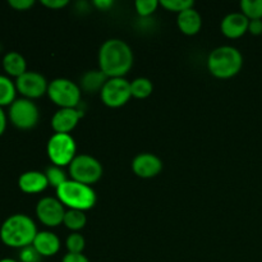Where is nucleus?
<instances>
[{"instance_id": "obj_24", "label": "nucleus", "mask_w": 262, "mask_h": 262, "mask_svg": "<svg viewBox=\"0 0 262 262\" xmlns=\"http://www.w3.org/2000/svg\"><path fill=\"white\" fill-rule=\"evenodd\" d=\"M45 176L46 178H48L49 186L54 187L55 189L68 181L66 173H64V170L60 168V166H55V165L50 166V168L46 169Z\"/></svg>"}, {"instance_id": "obj_18", "label": "nucleus", "mask_w": 262, "mask_h": 262, "mask_svg": "<svg viewBox=\"0 0 262 262\" xmlns=\"http://www.w3.org/2000/svg\"><path fill=\"white\" fill-rule=\"evenodd\" d=\"M3 68L8 76L18 78L27 72V63L22 54L17 51H9L3 58Z\"/></svg>"}, {"instance_id": "obj_27", "label": "nucleus", "mask_w": 262, "mask_h": 262, "mask_svg": "<svg viewBox=\"0 0 262 262\" xmlns=\"http://www.w3.org/2000/svg\"><path fill=\"white\" fill-rule=\"evenodd\" d=\"M159 5H160V2L158 0H137L135 3L136 10L141 17H150L158 9Z\"/></svg>"}, {"instance_id": "obj_35", "label": "nucleus", "mask_w": 262, "mask_h": 262, "mask_svg": "<svg viewBox=\"0 0 262 262\" xmlns=\"http://www.w3.org/2000/svg\"><path fill=\"white\" fill-rule=\"evenodd\" d=\"M0 262H18V261L14 260V258H3V260H0Z\"/></svg>"}, {"instance_id": "obj_22", "label": "nucleus", "mask_w": 262, "mask_h": 262, "mask_svg": "<svg viewBox=\"0 0 262 262\" xmlns=\"http://www.w3.org/2000/svg\"><path fill=\"white\" fill-rule=\"evenodd\" d=\"M152 82L145 77H138L130 82V94L136 99H146L152 94Z\"/></svg>"}, {"instance_id": "obj_21", "label": "nucleus", "mask_w": 262, "mask_h": 262, "mask_svg": "<svg viewBox=\"0 0 262 262\" xmlns=\"http://www.w3.org/2000/svg\"><path fill=\"white\" fill-rule=\"evenodd\" d=\"M86 223L87 217L86 215H84V211H79V210H68V211H66L63 224L66 225L68 229L73 230L74 233L83 229Z\"/></svg>"}, {"instance_id": "obj_19", "label": "nucleus", "mask_w": 262, "mask_h": 262, "mask_svg": "<svg viewBox=\"0 0 262 262\" xmlns=\"http://www.w3.org/2000/svg\"><path fill=\"white\" fill-rule=\"evenodd\" d=\"M107 77L102 73L100 69H94V71H89L82 76L81 78V90L89 94H94V92H101L102 87L106 83Z\"/></svg>"}, {"instance_id": "obj_15", "label": "nucleus", "mask_w": 262, "mask_h": 262, "mask_svg": "<svg viewBox=\"0 0 262 262\" xmlns=\"http://www.w3.org/2000/svg\"><path fill=\"white\" fill-rule=\"evenodd\" d=\"M49 186L45 173L37 170H30L23 173L18 179V187L22 192L28 194L40 193L45 191Z\"/></svg>"}, {"instance_id": "obj_31", "label": "nucleus", "mask_w": 262, "mask_h": 262, "mask_svg": "<svg viewBox=\"0 0 262 262\" xmlns=\"http://www.w3.org/2000/svg\"><path fill=\"white\" fill-rule=\"evenodd\" d=\"M41 4L50 9H61L68 5V0H42Z\"/></svg>"}, {"instance_id": "obj_3", "label": "nucleus", "mask_w": 262, "mask_h": 262, "mask_svg": "<svg viewBox=\"0 0 262 262\" xmlns=\"http://www.w3.org/2000/svg\"><path fill=\"white\" fill-rule=\"evenodd\" d=\"M243 67V55L234 46H219L210 53L207 68L214 77L228 79L237 76Z\"/></svg>"}, {"instance_id": "obj_20", "label": "nucleus", "mask_w": 262, "mask_h": 262, "mask_svg": "<svg viewBox=\"0 0 262 262\" xmlns=\"http://www.w3.org/2000/svg\"><path fill=\"white\" fill-rule=\"evenodd\" d=\"M15 82L9 77L0 74V106H10L15 101Z\"/></svg>"}, {"instance_id": "obj_6", "label": "nucleus", "mask_w": 262, "mask_h": 262, "mask_svg": "<svg viewBox=\"0 0 262 262\" xmlns=\"http://www.w3.org/2000/svg\"><path fill=\"white\" fill-rule=\"evenodd\" d=\"M69 174L73 181L91 186L102 177V165L94 156L81 154L69 164Z\"/></svg>"}, {"instance_id": "obj_16", "label": "nucleus", "mask_w": 262, "mask_h": 262, "mask_svg": "<svg viewBox=\"0 0 262 262\" xmlns=\"http://www.w3.org/2000/svg\"><path fill=\"white\" fill-rule=\"evenodd\" d=\"M32 246L40 253L41 257H51L60 250V239L54 233L43 230V232L37 233Z\"/></svg>"}, {"instance_id": "obj_9", "label": "nucleus", "mask_w": 262, "mask_h": 262, "mask_svg": "<svg viewBox=\"0 0 262 262\" xmlns=\"http://www.w3.org/2000/svg\"><path fill=\"white\" fill-rule=\"evenodd\" d=\"M101 100L106 106L120 107L127 104L132 97L130 94V82H128L124 77L118 78H109L102 87Z\"/></svg>"}, {"instance_id": "obj_11", "label": "nucleus", "mask_w": 262, "mask_h": 262, "mask_svg": "<svg viewBox=\"0 0 262 262\" xmlns=\"http://www.w3.org/2000/svg\"><path fill=\"white\" fill-rule=\"evenodd\" d=\"M49 83L42 74L37 72L27 71L15 79V89L25 99H38L48 94Z\"/></svg>"}, {"instance_id": "obj_26", "label": "nucleus", "mask_w": 262, "mask_h": 262, "mask_svg": "<svg viewBox=\"0 0 262 262\" xmlns=\"http://www.w3.org/2000/svg\"><path fill=\"white\" fill-rule=\"evenodd\" d=\"M66 246L68 253H82L84 250V246H86V242H84V238L79 233H72L67 238Z\"/></svg>"}, {"instance_id": "obj_13", "label": "nucleus", "mask_w": 262, "mask_h": 262, "mask_svg": "<svg viewBox=\"0 0 262 262\" xmlns=\"http://www.w3.org/2000/svg\"><path fill=\"white\" fill-rule=\"evenodd\" d=\"M82 118V112L77 107H67L59 109L51 118V127L55 133H66L69 135L78 124Z\"/></svg>"}, {"instance_id": "obj_2", "label": "nucleus", "mask_w": 262, "mask_h": 262, "mask_svg": "<svg viewBox=\"0 0 262 262\" xmlns=\"http://www.w3.org/2000/svg\"><path fill=\"white\" fill-rule=\"evenodd\" d=\"M35 222L25 214H14L4 220L0 227V239L5 246L22 248L31 246L37 235Z\"/></svg>"}, {"instance_id": "obj_8", "label": "nucleus", "mask_w": 262, "mask_h": 262, "mask_svg": "<svg viewBox=\"0 0 262 262\" xmlns=\"http://www.w3.org/2000/svg\"><path fill=\"white\" fill-rule=\"evenodd\" d=\"M9 119L18 129H32L40 119V112L35 102L28 99H15L9 106Z\"/></svg>"}, {"instance_id": "obj_30", "label": "nucleus", "mask_w": 262, "mask_h": 262, "mask_svg": "<svg viewBox=\"0 0 262 262\" xmlns=\"http://www.w3.org/2000/svg\"><path fill=\"white\" fill-rule=\"evenodd\" d=\"M248 32L253 36H262V19H252L248 25Z\"/></svg>"}, {"instance_id": "obj_14", "label": "nucleus", "mask_w": 262, "mask_h": 262, "mask_svg": "<svg viewBox=\"0 0 262 262\" xmlns=\"http://www.w3.org/2000/svg\"><path fill=\"white\" fill-rule=\"evenodd\" d=\"M248 25L250 19L242 12H234L223 18L220 28L223 35L228 38H239L248 32Z\"/></svg>"}, {"instance_id": "obj_4", "label": "nucleus", "mask_w": 262, "mask_h": 262, "mask_svg": "<svg viewBox=\"0 0 262 262\" xmlns=\"http://www.w3.org/2000/svg\"><path fill=\"white\" fill-rule=\"evenodd\" d=\"M56 199L69 207V210L86 211L92 209L96 204V193L91 186L79 183V182L68 179L66 183L56 188Z\"/></svg>"}, {"instance_id": "obj_23", "label": "nucleus", "mask_w": 262, "mask_h": 262, "mask_svg": "<svg viewBox=\"0 0 262 262\" xmlns=\"http://www.w3.org/2000/svg\"><path fill=\"white\" fill-rule=\"evenodd\" d=\"M241 12L250 20L262 19V0H242Z\"/></svg>"}, {"instance_id": "obj_25", "label": "nucleus", "mask_w": 262, "mask_h": 262, "mask_svg": "<svg viewBox=\"0 0 262 262\" xmlns=\"http://www.w3.org/2000/svg\"><path fill=\"white\" fill-rule=\"evenodd\" d=\"M160 5L165 8L166 10L177 12L179 14V13L184 12L189 8H193L194 3L193 0H163V2H160Z\"/></svg>"}, {"instance_id": "obj_32", "label": "nucleus", "mask_w": 262, "mask_h": 262, "mask_svg": "<svg viewBox=\"0 0 262 262\" xmlns=\"http://www.w3.org/2000/svg\"><path fill=\"white\" fill-rule=\"evenodd\" d=\"M61 262H90L83 253H67Z\"/></svg>"}, {"instance_id": "obj_10", "label": "nucleus", "mask_w": 262, "mask_h": 262, "mask_svg": "<svg viewBox=\"0 0 262 262\" xmlns=\"http://www.w3.org/2000/svg\"><path fill=\"white\" fill-rule=\"evenodd\" d=\"M64 205L54 197H43L36 205V216L45 227L55 228L63 224Z\"/></svg>"}, {"instance_id": "obj_12", "label": "nucleus", "mask_w": 262, "mask_h": 262, "mask_svg": "<svg viewBox=\"0 0 262 262\" xmlns=\"http://www.w3.org/2000/svg\"><path fill=\"white\" fill-rule=\"evenodd\" d=\"M132 170L140 178H154L163 170V161L154 154H140L133 159Z\"/></svg>"}, {"instance_id": "obj_7", "label": "nucleus", "mask_w": 262, "mask_h": 262, "mask_svg": "<svg viewBox=\"0 0 262 262\" xmlns=\"http://www.w3.org/2000/svg\"><path fill=\"white\" fill-rule=\"evenodd\" d=\"M48 156L55 166H66L76 158L77 146L74 138L66 133H54L48 142Z\"/></svg>"}, {"instance_id": "obj_29", "label": "nucleus", "mask_w": 262, "mask_h": 262, "mask_svg": "<svg viewBox=\"0 0 262 262\" xmlns=\"http://www.w3.org/2000/svg\"><path fill=\"white\" fill-rule=\"evenodd\" d=\"M8 4L15 10H27L31 7H33L35 2L33 0H9Z\"/></svg>"}, {"instance_id": "obj_17", "label": "nucleus", "mask_w": 262, "mask_h": 262, "mask_svg": "<svg viewBox=\"0 0 262 262\" xmlns=\"http://www.w3.org/2000/svg\"><path fill=\"white\" fill-rule=\"evenodd\" d=\"M178 27L184 35L193 36L200 32L202 27V18L201 14L197 12L194 8H189V9L184 10V12L178 14Z\"/></svg>"}, {"instance_id": "obj_28", "label": "nucleus", "mask_w": 262, "mask_h": 262, "mask_svg": "<svg viewBox=\"0 0 262 262\" xmlns=\"http://www.w3.org/2000/svg\"><path fill=\"white\" fill-rule=\"evenodd\" d=\"M40 253L35 250V247L32 245L22 248L19 252L20 262H40Z\"/></svg>"}, {"instance_id": "obj_1", "label": "nucleus", "mask_w": 262, "mask_h": 262, "mask_svg": "<svg viewBox=\"0 0 262 262\" xmlns=\"http://www.w3.org/2000/svg\"><path fill=\"white\" fill-rule=\"evenodd\" d=\"M133 66V51L125 41L110 38L99 50L100 71L107 78L124 77Z\"/></svg>"}, {"instance_id": "obj_5", "label": "nucleus", "mask_w": 262, "mask_h": 262, "mask_svg": "<svg viewBox=\"0 0 262 262\" xmlns=\"http://www.w3.org/2000/svg\"><path fill=\"white\" fill-rule=\"evenodd\" d=\"M48 96L60 109L77 107L81 102V87L67 78H56L49 83Z\"/></svg>"}, {"instance_id": "obj_33", "label": "nucleus", "mask_w": 262, "mask_h": 262, "mask_svg": "<svg viewBox=\"0 0 262 262\" xmlns=\"http://www.w3.org/2000/svg\"><path fill=\"white\" fill-rule=\"evenodd\" d=\"M94 5L100 10H107L114 5V2L113 0H95Z\"/></svg>"}, {"instance_id": "obj_34", "label": "nucleus", "mask_w": 262, "mask_h": 262, "mask_svg": "<svg viewBox=\"0 0 262 262\" xmlns=\"http://www.w3.org/2000/svg\"><path fill=\"white\" fill-rule=\"evenodd\" d=\"M5 129H7V115L3 107L0 106V136L5 132Z\"/></svg>"}]
</instances>
